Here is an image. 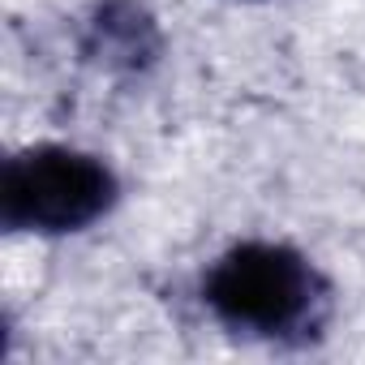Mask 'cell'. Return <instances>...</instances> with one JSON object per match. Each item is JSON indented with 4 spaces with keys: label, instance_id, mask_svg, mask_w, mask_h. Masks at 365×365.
Returning a JSON list of instances; mask_svg holds the SVG:
<instances>
[{
    "label": "cell",
    "instance_id": "1",
    "mask_svg": "<svg viewBox=\"0 0 365 365\" xmlns=\"http://www.w3.org/2000/svg\"><path fill=\"white\" fill-rule=\"evenodd\" d=\"M207 305L220 322L254 335H284L314 318V305L322 297L314 267L271 241H245L228 250L202 284Z\"/></svg>",
    "mask_w": 365,
    "mask_h": 365
},
{
    "label": "cell",
    "instance_id": "2",
    "mask_svg": "<svg viewBox=\"0 0 365 365\" xmlns=\"http://www.w3.org/2000/svg\"><path fill=\"white\" fill-rule=\"evenodd\" d=\"M116 202V176L103 159L69 146H39L9 159L0 215L18 232H78Z\"/></svg>",
    "mask_w": 365,
    "mask_h": 365
},
{
    "label": "cell",
    "instance_id": "3",
    "mask_svg": "<svg viewBox=\"0 0 365 365\" xmlns=\"http://www.w3.org/2000/svg\"><path fill=\"white\" fill-rule=\"evenodd\" d=\"M86 56L108 69L138 73L159 56V26L138 0H103L86 22Z\"/></svg>",
    "mask_w": 365,
    "mask_h": 365
}]
</instances>
